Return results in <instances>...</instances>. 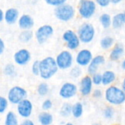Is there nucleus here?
<instances>
[{"label": "nucleus", "mask_w": 125, "mask_h": 125, "mask_svg": "<svg viewBox=\"0 0 125 125\" xmlns=\"http://www.w3.org/2000/svg\"><path fill=\"white\" fill-rule=\"evenodd\" d=\"M122 1V0H111V4H118L119 3H120Z\"/></svg>", "instance_id": "79ce46f5"}, {"label": "nucleus", "mask_w": 125, "mask_h": 125, "mask_svg": "<svg viewBox=\"0 0 125 125\" xmlns=\"http://www.w3.org/2000/svg\"><path fill=\"white\" fill-rule=\"evenodd\" d=\"M19 18V12L16 8L10 7L5 11L4 21L8 24L15 23Z\"/></svg>", "instance_id": "f3484780"}, {"label": "nucleus", "mask_w": 125, "mask_h": 125, "mask_svg": "<svg viewBox=\"0 0 125 125\" xmlns=\"http://www.w3.org/2000/svg\"><path fill=\"white\" fill-rule=\"evenodd\" d=\"M8 100L4 97H0V113L4 114L8 107Z\"/></svg>", "instance_id": "2f4dec72"}, {"label": "nucleus", "mask_w": 125, "mask_h": 125, "mask_svg": "<svg viewBox=\"0 0 125 125\" xmlns=\"http://www.w3.org/2000/svg\"><path fill=\"white\" fill-rule=\"evenodd\" d=\"M125 24V11L116 14L112 18V26L114 29H121Z\"/></svg>", "instance_id": "6ab92c4d"}, {"label": "nucleus", "mask_w": 125, "mask_h": 125, "mask_svg": "<svg viewBox=\"0 0 125 125\" xmlns=\"http://www.w3.org/2000/svg\"><path fill=\"white\" fill-rule=\"evenodd\" d=\"M103 95V93L102 92L101 89H96L93 91V93H92V96L93 97L96 98V99H99V98H101Z\"/></svg>", "instance_id": "4c0bfd02"}, {"label": "nucleus", "mask_w": 125, "mask_h": 125, "mask_svg": "<svg viewBox=\"0 0 125 125\" xmlns=\"http://www.w3.org/2000/svg\"><path fill=\"white\" fill-rule=\"evenodd\" d=\"M31 60V53L26 48H22L16 51L14 54V62L19 66L27 64Z\"/></svg>", "instance_id": "ddd939ff"}, {"label": "nucleus", "mask_w": 125, "mask_h": 125, "mask_svg": "<svg viewBox=\"0 0 125 125\" xmlns=\"http://www.w3.org/2000/svg\"><path fill=\"white\" fill-rule=\"evenodd\" d=\"M19 125H35L34 123L33 122V121H31V119H25L23 120L21 123H20Z\"/></svg>", "instance_id": "ea45409f"}, {"label": "nucleus", "mask_w": 125, "mask_h": 125, "mask_svg": "<svg viewBox=\"0 0 125 125\" xmlns=\"http://www.w3.org/2000/svg\"><path fill=\"white\" fill-rule=\"evenodd\" d=\"M92 79L94 85L99 86L100 84H103V75L100 73H97L96 74L92 75Z\"/></svg>", "instance_id": "72a5a7b5"}, {"label": "nucleus", "mask_w": 125, "mask_h": 125, "mask_svg": "<svg viewBox=\"0 0 125 125\" xmlns=\"http://www.w3.org/2000/svg\"><path fill=\"white\" fill-rule=\"evenodd\" d=\"M78 35L82 43L91 42L95 36V29L94 26L89 23H82L78 29Z\"/></svg>", "instance_id": "7ed1b4c3"}, {"label": "nucleus", "mask_w": 125, "mask_h": 125, "mask_svg": "<svg viewBox=\"0 0 125 125\" xmlns=\"http://www.w3.org/2000/svg\"><path fill=\"white\" fill-rule=\"evenodd\" d=\"M122 68L124 70H125V59L122 62Z\"/></svg>", "instance_id": "c03bdc74"}, {"label": "nucleus", "mask_w": 125, "mask_h": 125, "mask_svg": "<svg viewBox=\"0 0 125 125\" xmlns=\"http://www.w3.org/2000/svg\"><path fill=\"white\" fill-rule=\"evenodd\" d=\"M3 73L8 77H13L16 74V69L14 64H7L4 66L3 69Z\"/></svg>", "instance_id": "cd10ccee"}, {"label": "nucleus", "mask_w": 125, "mask_h": 125, "mask_svg": "<svg viewBox=\"0 0 125 125\" xmlns=\"http://www.w3.org/2000/svg\"><path fill=\"white\" fill-rule=\"evenodd\" d=\"M78 92L77 86L71 82L63 83L59 89V94L63 99H70L76 95Z\"/></svg>", "instance_id": "9d476101"}, {"label": "nucleus", "mask_w": 125, "mask_h": 125, "mask_svg": "<svg viewBox=\"0 0 125 125\" xmlns=\"http://www.w3.org/2000/svg\"><path fill=\"white\" fill-rule=\"evenodd\" d=\"M33 36H34V34L31 30H23L20 33L18 39L21 42L27 43L32 40Z\"/></svg>", "instance_id": "393cba45"}, {"label": "nucleus", "mask_w": 125, "mask_h": 125, "mask_svg": "<svg viewBox=\"0 0 125 125\" xmlns=\"http://www.w3.org/2000/svg\"><path fill=\"white\" fill-rule=\"evenodd\" d=\"M55 16L62 21H69L72 20L75 15V10L72 4L65 3L55 9Z\"/></svg>", "instance_id": "20e7f679"}, {"label": "nucleus", "mask_w": 125, "mask_h": 125, "mask_svg": "<svg viewBox=\"0 0 125 125\" xmlns=\"http://www.w3.org/2000/svg\"><path fill=\"white\" fill-rule=\"evenodd\" d=\"M59 70L56 60L52 56H47L40 61V76L44 80L51 78Z\"/></svg>", "instance_id": "f257e3e1"}, {"label": "nucleus", "mask_w": 125, "mask_h": 125, "mask_svg": "<svg viewBox=\"0 0 125 125\" xmlns=\"http://www.w3.org/2000/svg\"><path fill=\"white\" fill-rule=\"evenodd\" d=\"M124 52H125L124 46L120 43L116 44L114 47L112 48L111 51L110 52L109 58L112 61H117L123 56Z\"/></svg>", "instance_id": "a211bd4d"}, {"label": "nucleus", "mask_w": 125, "mask_h": 125, "mask_svg": "<svg viewBox=\"0 0 125 125\" xmlns=\"http://www.w3.org/2000/svg\"><path fill=\"white\" fill-rule=\"evenodd\" d=\"M37 91V93L40 96L45 97L49 92V86L48 83H46L45 82H42L38 85Z\"/></svg>", "instance_id": "c85d7f7f"}, {"label": "nucleus", "mask_w": 125, "mask_h": 125, "mask_svg": "<svg viewBox=\"0 0 125 125\" xmlns=\"http://www.w3.org/2000/svg\"><path fill=\"white\" fill-rule=\"evenodd\" d=\"M92 125H100V124H99V123H94V124H93Z\"/></svg>", "instance_id": "49530a36"}, {"label": "nucleus", "mask_w": 125, "mask_h": 125, "mask_svg": "<svg viewBox=\"0 0 125 125\" xmlns=\"http://www.w3.org/2000/svg\"><path fill=\"white\" fill-rule=\"evenodd\" d=\"M103 84L104 86H109L113 83L116 78V74L114 72L111 71V70H105L103 74Z\"/></svg>", "instance_id": "412c9836"}, {"label": "nucleus", "mask_w": 125, "mask_h": 125, "mask_svg": "<svg viewBox=\"0 0 125 125\" xmlns=\"http://www.w3.org/2000/svg\"><path fill=\"white\" fill-rule=\"evenodd\" d=\"M72 110H73V105H71L69 103H64L62 104L59 110V114L62 117L67 118L72 115Z\"/></svg>", "instance_id": "4be33fe9"}, {"label": "nucleus", "mask_w": 125, "mask_h": 125, "mask_svg": "<svg viewBox=\"0 0 125 125\" xmlns=\"http://www.w3.org/2000/svg\"><path fill=\"white\" fill-rule=\"evenodd\" d=\"M18 119L17 117V115L12 112L9 111L6 114L5 120H4V125H19Z\"/></svg>", "instance_id": "5701e85b"}, {"label": "nucleus", "mask_w": 125, "mask_h": 125, "mask_svg": "<svg viewBox=\"0 0 125 125\" xmlns=\"http://www.w3.org/2000/svg\"><path fill=\"white\" fill-rule=\"evenodd\" d=\"M93 58L94 57L91 51L88 49H82L78 52L76 55L75 61L78 66L86 67L89 65Z\"/></svg>", "instance_id": "f8f14e48"}, {"label": "nucleus", "mask_w": 125, "mask_h": 125, "mask_svg": "<svg viewBox=\"0 0 125 125\" xmlns=\"http://www.w3.org/2000/svg\"><path fill=\"white\" fill-rule=\"evenodd\" d=\"M53 34V28L51 25L45 24L40 26L36 32L35 37L39 44L45 43Z\"/></svg>", "instance_id": "1a4fd4ad"}, {"label": "nucleus", "mask_w": 125, "mask_h": 125, "mask_svg": "<svg viewBox=\"0 0 125 125\" xmlns=\"http://www.w3.org/2000/svg\"><path fill=\"white\" fill-rule=\"evenodd\" d=\"M34 22L32 17L28 14H23L18 19V26L23 30H31L34 26Z\"/></svg>", "instance_id": "dca6fc26"}, {"label": "nucleus", "mask_w": 125, "mask_h": 125, "mask_svg": "<svg viewBox=\"0 0 125 125\" xmlns=\"http://www.w3.org/2000/svg\"><path fill=\"white\" fill-rule=\"evenodd\" d=\"M32 111L33 104L28 99H25L18 105H17V111L18 115L25 119H28L31 116Z\"/></svg>", "instance_id": "9b49d317"}, {"label": "nucleus", "mask_w": 125, "mask_h": 125, "mask_svg": "<svg viewBox=\"0 0 125 125\" xmlns=\"http://www.w3.org/2000/svg\"><path fill=\"white\" fill-rule=\"evenodd\" d=\"M114 44V39L110 36H105L103 37L100 40V46L104 50H108L111 48Z\"/></svg>", "instance_id": "bb28decb"}, {"label": "nucleus", "mask_w": 125, "mask_h": 125, "mask_svg": "<svg viewBox=\"0 0 125 125\" xmlns=\"http://www.w3.org/2000/svg\"><path fill=\"white\" fill-rule=\"evenodd\" d=\"M46 4H48L50 6H53L56 8L58 7H60L61 5L67 3L65 0H46Z\"/></svg>", "instance_id": "f704fd0d"}, {"label": "nucleus", "mask_w": 125, "mask_h": 125, "mask_svg": "<svg viewBox=\"0 0 125 125\" xmlns=\"http://www.w3.org/2000/svg\"><path fill=\"white\" fill-rule=\"evenodd\" d=\"M96 9V1L92 0H81L78 5V13L81 18L89 19L94 15Z\"/></svg>", "instance_id": "39448f33"}, {"label": "nucleus", "mask_w": 125, "mask_h": 125, "mask_svg": "<svg viewBox=\"0 0 125 125\" xmlns=\"http://www.w3.org/2000/svg\"><path fill=\"white\" fill-rule=\"evenodd\" d=\"M5 12H4L1 9H0V22H2L4 20Z\"/></svg>", "instance_id": "a19ab883"}, {"label": "nucleus", "mask_w": 125, "mask_h": 125, "mask_svg": "<svg viewBox=\"0 0 125 125\" xmlns=\"http://www.w3.org/2000/svg\"><path fill=\"white\" fill-rule=\"evenodd\" d=\"M31 72L34 75H40V61H34L31 65Z\"/></svg>", "instance_id": "473e14b6"}, {"label": "nucleus", "mask_w": 125, "mask_h": 125, "mask_svg": "<svg viewBox=\"0 0 125 125\" xmlns=\"http://www.w3.org/2000/svg\"><path fill=\"white\" fill-rule=\"evenodd\" d=\"M100 22L104 29H108L112 25V18L108 13H103L100 16Z\"/></svg>", "instance_id": "a878e982"}, {"label": "nucleus", "mask_w": 125, "mask_h": 125, "mask_svg": "<svg viewBox=\"0 0 125 125\" xmlns=\"http://www.w3.org/2000/svg\"><path fill=\"white\" fill-rule=\"evenodd\" d=\"M93 89V82L92 77L89 75H86L80 81L79 84V91L81 94V95L86 97L89 96Z\"/></svg>", "instance_id": "4468645a"}, {"label": "nucleus", "mask_w": 125, "mask_h": 125, "mask_svg": "<svg viewBox=\"0 0 125 125\" xmlns=\"http://www.w3.org/2000/svg\"><path fill=\"white\" fill-rule=\"evenodd\" d=\"M62 39L66 42L67 47L70 50L77 49L81 43V40L78 37V34H76L73 30H67L62 34Z\"/></svg>", "instance_id": "6e6552de"}, {"label": "nucleus", "mask_w": 125, "mask_h": 125, "mask_svg": "<svg viewBox=\"0 0 125 125\" xmlns=\"http://www.w3.org/2000/svg\"><path fill=\"white\" fill-rule=\"evenodd\" d=\"M105 62V57L102 55H97L93 58L92 62H90L89 65L88 66V73L89 75H93L97 73L99 67L103 65Z\"/></svg>", "instance_id": "2eb2a0df"}, {"label": "nucleus", "mask_w": 125, "mask_h": 125, "mask_svg": "<svg viewBox=\"0 0 125 125\" xmlns=\"http://www.w3.org/2000/svg\"><path fill=\"white\" fill-rule=\"evenodd\" d=\"M122 89L125 93V78L123 79V81H122Z\"/></svg>", "instance_id": "37998d69"}, {"label": "nucleus", "mask_w": 125, "mask_h": 125, "mask_svg": "<svg viewBox=\"0 0 125 125\" xmlns=\"http://www.w3.org/2000/svg\"><path fill=\"white\" fill-rule=\"evenodd\" d=\"M105 98L111 105H120L125 103V93L122 88L116 86H110L105 90Z\"/></svg>", "instance_id": "f03ea898"}, {"label": "nucleus", "mask_w": 125, "mask_h": 125, "mask_svg": "<svg viewBox=\"0 0 125 125\" xmlns=\"http://www.w3.org/2000/svg\"><path fill=\"white\" fill-rule=\"evenodd\" d=\"M82 74V70L80 66L73 67L70 72V75L73 78H78Z\"/></svg>", "instance_id": "7c9ffc66"}, {"label": "nucleus", "mask_w": 125, "mask_h": 125, "mask_svg": "<svg viewBox=\"0 0 125 125\" xmlns=\"http://www.w3.org/2000/svg\"><path fill=\"white\" fill-rule=\"evenodd\" d=\"M5 50V43L2 39H0V54H2Z\"/></svg>", "instance_id": "58836bf2"}, {"label": "nucleus", "mask_w": 125, "mask_h": 125, "mask_svg": "<svg viewBox=\"0 0 125 125\" xmlns=\"http://www.w3.org/2000/svg\"><path fill=\"white\" fill-rule=\"evenodd\" d=\"M64 125H73V124H72V123H70V122H68V123L65 124Z\"/></svg>", "instance_id": "a18cd8bd"}, {"label": "nucleus", "mask_w": 125, "mask_h": 125, "mask_svg": "<svg viewBox=\"0 0 125 125\" xmlns=\"http://www.w3.org/2000/svg\"><path fill=\"white\" fill-rule=\"evenodd\" d=\"M59 69L67 70L72 67L73 63V56L70 51L64 50L61 51L55 58Z\"/></svg>", "instance_id": "0eeeda50"}, {"label": "nucleus", "mask_w": 125, "mask_h": 125, "mask_svg": "<svg viewBox=\"0 0 125 125\" xmlns=\"http://www.w3.org/2000/svg\"><path fill=\"white\" fill-rule=\"evenodd\" d=\"M83 113V106L81 103H75L73 105V110H72V115L74 118L78 119L82 116Z\"/></svg>", "instance_id": "b1692460"}, {"label": "nucleus", "mask_w": 125, "mask_h": 125, "mask_svg": "<svg viewBox=\"0 0 125 125\" xmlns=\"http://www.w3.org/2000/svg\"><path fill=\"white\" fill-rule=\"evenodd\" d=\"M53 107V103L50 99H46L43 101L42 104V108L45 111H48Z\"/></svg>", "instance_id": "c9c22d12"}, {"label": "nucleus", "mask_w": 125, "mask_h": 125, "mask_svg": "<svg viewBox=\"0 0 125 125\" xmlns=\"http://www.w3.org/2000/svg\"><path fill=\"white\" fill-rule=\"evenodd\" d=\"M26 90L19 86L12 87L7 93L8 101L13 105H18L21 102L26 99Z\"/></svg>", "instance_id": "423d86ee"}, {"label": "nucleus", "mask_w": 125, "mask_h": 125, "mask_svg": "<svg viewBox=\"0 0 125 125\" xmlns=\"http://www.w3.org/2000/svg\"><path fill=\"white\" fill-rule=\"evenodd\" d=\"M96 3L101 7H106L111 4V0H97Z\"/></svg>", "instance_id": "e433bc0d"}, {"label": "nucleus", "mask_w": 125, "mask_h": 125, "mask_svg": "<svg viewBox=\"0 0 125 125\" xmlns=\"http://www.w3.org/2000/svg\"><path fill=\"white\" fill-rule=\"evenodd\" d=\"M53 117L48 111H43L38 115V122L41 125H51L53 123Z\"/></svg>", "instance_id": "aec40b11"}, {"label": "nucleus", "mask_w": 125, "mask_h": 125, "mask_svg": "<svg viewBox=\"0 0 125 125\" xmlns=\"http://www.w3.org/2000/svg\"><path fill=\"white\" fill-rule=\"evenodd\" d=\"M115 114V111L113 107L108 106L103 110V116L106 119H111Z\"/></svg>", "instance_id": "c756f323"}]
</instances>
